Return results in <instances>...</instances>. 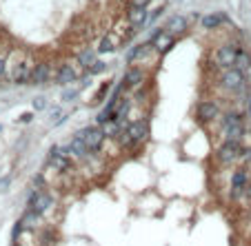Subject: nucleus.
Instances as JSON below:
<instances>
[{
	"mask_svg": "<svg viewBox=\"0 0 251 246\" xmlns=\"http://www.w3.org/2000/svg\"><path fill=\"white\" fill-rule=\"evenodd\" d=\"M109 89H111V82H104V85L98 89V95L94 98V102H102V98H104L107 93H109Z\"/></svg>",
	"mask_w": 251,
	"mask_h": 246,
	"instance_id": "obj_26",
	"label": "nucleus"
},
{
	"mask_svg": "<svg viewBox=\"0 0 251 246\" xmlns=\"http://www.w3.org/2000/svg\"><path fill=\"white\" fill-rule=\"evenodd\" d=\"M123 129H125V127H123L120 122L111 120V122H107V124L102 127V131H104V135H107V137H118V133L123 131Z\"/></svg>",
	"mask_w": 251,
	"mask_h": 246,
	"instance_id": "obj_24",
	"label": "nucleus"
},
{
	"mask_svg": "<svg viewBox=\"0 0 251 246\" xmlns=\"http://www.w3.org/2000/svg\"><path fill=\"white\" fill-rule=\"evenodd\" d=\"M238 69V71H242V73H247L251 69V56H249V51H245V49H238V56H236V65H233Z\"/></svg>",
	"mask_w": 251,
	"mask_h": 246,
	"instance_id": "obj_20",
	"label": "nucleus"
},
{
	"mask_svg": "<svg viewBox=\"0 0 251 246\" xmlns=\"http://www.w3.org/2000/svg\"><path fill=\"white\" fill-rule=\"evenodd\" d=\"M149 20V14H147V7H133L129 5V11H127V22L133 31H140Z\"/></svg>",
	"mask_w": 251,
	"mask_h": 246,
	"instance_id": "obj_11",
	"label": "nucleus"
},
{
	"mask_svg": "<svg viewBox=\"0 0 251 246\" xmlns=\"http://www.w3.org/2000/svg\"><path fill=\"white\" fill-rule=\"evenodd\" d=\"M249 171L247 166H240L231 173V180H229V193H231V200H240L245 198V191L249 186Z\"/></svg>",
	"mask_w": 251,
	"mask_h": 246,
	"instance_id": "obj_6",
	"label": "nucleus"
},
{
	"mask_svg": "<svg viewBox=\"0 0 251 246\" xmlns=\"http://www.w3.org/2000/svg\"><path fill=\"white\" fill-rule=\"evenodd\" d=\"M238 45H231V43H227V45H220L218 49H216V53H213V62H216V67L218 69H231L233 65H236V56H238Z\"/></svg>",
	"mask_w": 251,
	"mask_h": 246,
	"instance_id": "obj_7",
	"label": "nucleus"
},
{
	"mask_svg": "<svg viewBox=\"0 0 251 246\" xmlns=\"http://www.w3.org/2000/svg\"><path fill=\"white\" fill-rule=\"evenodd\" d=\"M31 118H33V115H31V113H25V115H23V118H20V122H31Z\"/></svg>",
	"mask_w": 251,
	"mask_h": 246,
	"instance_id": "obj_34",
	"label": "nucleus"
},
{
	"mask_svg": "<svg viewBox=\"0 0 251 246\" xmlns=\"http://www.w3.org/2000/svg\"><path fill=\"white\" fill-rule=\"evenodd\" d=\"M78 78H80V76H78V69L74 65H69V62L60 65V69L56 71V82H58V85H62V87L74 85Z\"/></svg>",
	"mask_w": 251,
	"mask_h": 246,
	"instance_id": "obj_16",
	"label": "nucleus"
},
{
	"mask_svg": "<svg viewBox=\"0 0 251 246\" xmlns=\"http://www.w3.org/2000/svg\"><path fill=\"white\" fill-rule=\"evenodd\" d=\"M98 53H111V51H116V40L111 38V36H104L102 40H100V45H98V49H96Z\"/></svg>",
	"mask_w": 251,
	"mask_h": 246,
	"instance_id": "obj_23",
	"label": "nucleus"
},
{
	"mask_svg": "<svg viewBox=\"0 0 251 246\" xmlns=\"http://www.w3.org/2000/svg\"><path fill=\"white\" fill-rule=\"evenodd\" d=\"M218 118H220L218 102L204 100V102H200L198 107H196V120H198L200 124H209V122H213V120H218Z\"/></svg>",
	"mask_w": 251,
	"mask_h": 246,
	"instance_id": "obj_8",
	"label": "nucleus"
},
{
	"mask_svg": "<svg viewBox=\"0 0 251 246\" xmlns=\"http://www.w3.org/2000/svg\"><path fill=\"white\" fill-rule=\"evenodd\" d=\"M151 0H129V5H133V7H147Z\"/></svg>",
	"mask_w": 251,
	"mask_h": 246,
	"instance_id": "obj_31",
	"label": "nucleus"
},
{
	"mask_svg": "<svg viewBox=\"0 0 251 246\" xmlns=\"http://www.w3.org/2000/svg\"><path fill=\"white\" fill-rule=\"evenodd\" d=\"M74 135L80 137L82 142L89 147L91 153H100V151H102V144H104V140H107L102 127H98V124H96V127H82L80 131H76Z\"/></svg>",
	"mask_w": 251,
	"mask_h": 246,
	"instance_id": "obj_3",
	"label": "nucleus"
},
{
	"mask_svg": "<svg viewBox=\"0 0 251 246\" xmlns=\"http://www.w3.org/2000/svg\"><path fill=\"white\" fill-rule=\"evenodd\" d=\"M242 149L245 147H242V142H238V140H225L218 147V151H216V157H218V162L223 166H229L242 157Z\"/></svg>",
	"mask_w": 251,
	"mask_h": 246,
	"instance_id": "obj_5",
	"label": "nucleus"
},
{
	"mask_svg": "<svg viewBox=\"0 0 251 246\" xmlns=\"http://www.w3.org/2000/svg\"><path fill=\"white\" fill-rule=\"evenodd\" d=\"M223 137L242 142V137H245V115L238 113V111H227L223 115Z\"/></svg>",
	"mask_w": 251,
	"mask_h": 246,
	"instance_id": "obj_1",
	"label": "nucleus"
},
{
	"mask_svg": "<svg viewBox=\"0 0 251 246\" xmlns=\"http://www.w3.org/2000/svg\"><path fill=\"white\" fill-rule=\"evenodd\" d=\"M145 78H147V73H145L142 67H129L123 76V85L127 87V89H138V87H142Z\"/></svg>",
	"mask_w": 251,
	"mask_h": 246,
	"instance_id": "obj_14",
	"label": "nucleus"
},
{
	"mask_svg": "<svg viewBox=\"0 0 251 246\" xmlns=\"http://www.w3.org/2000/svg\"><path fill=\"white\" fill-rule=\"evenodd\" d=\"M104 69H107V65H104L102 60H96L94 65H91V67H89V69H87L85 73H87V76H98V73H102Z\"/></svg>",
	"mask_w": 251,
	"mask_h": 246,
	"instance_id": "obj_25",
	"label": "nucleus"
},
{
	"mask_svg": "<svg viewBox=\"0 0 251 246\" xmlns=\"http://www.w3.org/2000/svg\"><path fill=\"white\" fill-rule=\"evenodd\" d=\"M18 224L25 228V231H29V233H31V231H36V226H38V224H40V215H36V213H33V211H29V208H27V213L23 215V220H20Z\"/></svg>",
	"mask_w": 251,
	"mask_h": 246,
	"instance_id": "obj_19",
	"label": "nucleus"
},
{
	"mask_svg": "<svg viewBox=\"0 0 251 246\" xmlns=\"http://www.w3.org/2000/svg\"><path fill=\"white\" fill-rule=\"evenodd\" d=\"M33 67H36V62H31V60L18 62V65L14 67V71H11V82H14V85H29Z\"/></svg>",
	"mask_w": 251,
	"mask_h": 246,
	"instance_id": "obj_10",
	"label": "nucleus"
},
{
	"mask_svg": "<svg viewBox=\"0 0 251 246\" xmlns=\"http://www.w3.org/2000/svg\"><path fill=\"white\" fill-rule=\"evenodd\" d=\"M223 22H225V16L223 14H207L202 18V29H209V31H213V29H218Z\"/></svg>",
	"mask_w": 251,
	"mask_h": 246,
	"instance_id": "obj_21",
	"label": "nucleus"
},
{
	"mask_svg": "<svg viewBox=\"0 0 251 246\" xmlns=\"http://www.w3.org/2000/svg\"><path fill=\"white\" fill-rule=\"evenodd\" d=\"M127 131H129V135H131L133 144L140 147V144L149 137V124H147V120H133V122H129Z\"/></svg>",
	"mask_w": 251,
	"mask_h": 246,
	"instance_id": "obj_12",
	"label": "nucleus"
},
{
	"mask_svg": "<svg viewBox=\"0 0 251 246\" xmlns=\"http://www.w3.org/2000/svg\"><path fill=\"white\" fill-rule=\"evenodd\" d=\"M220 87L229 93H249V87H247V76L242 71H238L236 67L231 69H225L220 73Z\"/></svg>",
	"mask_w": 251,
	"mask_h": 246,
	"instance_id": "obj_2",
	"label": "nucleus"
},
{
	"mask_svg": "<svg viewBox=\"0 0 251 246\" xmlns=\"http://www.w3.org/2000/svg\"><path fill=\"white\" fill-rule=\"evenodd\" d=\"M165 31L171 33V36H180V33L187 31V20L182 18V16H174V18L165 24Z\"/></svg>",
	"mask_w": 251,
	"mask_h": 246,
	"instance_id": "obj_18",
	"label": "nucleus"
},
{
	"mask_svg": "<svg viewBox=\"0 0 251 246\" xmlns=\"http://www.w3.org/2000/svg\"><path fill=\"white\" fill-rule=\"evenodd\" d=\"M149 43H151V47L156 53H167V51H171V47H174L176 36H171V33H167L165 29H162V31L158 33V36H153Z\"/></svg>",
	"mask_w": 251,
	"mask_h": 246,
	"instance_id": "obj_15",
	"label": "nucleus"
},
{
	"mask_svg": "<svg viewBox=\"0 0 251 246\" xmlns=\"http://www.w3.org/2000/svg\"><path fill=\"white\" fill-rule=\"evenodd\" d=\"M45 107H47V102H45V98H36V100H33V109H36V111H43Z\"/></svg>",
	"mask_w": 251,
	"mask_h": 246,
	"instance_id": "obj_30",
	"label": "nucleus"
},
{
	"mask_svg": "<svg viewBox=\"0 0 251 246\" xmlns=\"http://www.w3.org/2000/svg\"><path fill=\"white\" fill-rule=\"evenodd\" d=\"M245 113H247V118H251V91L245 95Z\"/></svg>",
	"mask_w": 251,
	"mask_h": 246,
	"instance_id": "obj_29",
	"label": "nucleus"
},
{
	"mask_svg": "<svg viewBox=\"0 0 251 246\" xmlns=\"http://www.w3.org/2000/svg\"><path fill=\"white\" fill-rule=\"evenodd\" d=\"M151 43H142V45H136V47H131L127 51V56H125V60H127V65H133L136 60H142V58H147V53L151 51Z\"/></svg>",
	"mask_w": 251,
	"mask_h": 246,
	"instance_id": "obj_17",
	"label": "nucleus"
},
{
	"mask_svg": "<svg viewBox=\"0 0 251 246\" xmlns=\"http://www.w3.org/2000/svg\"><path fill=\"white\" fill-rule=\"evenodd\" d=\"M178 2H180V0H178Z\"/></svg>",
	"mask_w": 251,
	"mask_h": 246,
	"instance_id": "obj_36",
	"label": "nucleus"
},
{
	"mask_svg": "<svg viewBox=\"0 0 251 246\" xmlns=\"http://www.w3.org/2000/svg\"><path fill=\"white\" fill-rule=\"evenodd\" d=\"M96 53H98V51H94V49H89V47L80 51V56H78V65H80L85 71L96 62Z\"/></svg>",
	"mask_w": 251,
	"mask_h": 246,
	"instance_id": "obj_22",
	"label": "nucleus"
},
{
	"mask_svg": "<svg viewBox=\"0 0 251 246\" xmlns=\"http://www.w3.org/2000/svg\"><path fill=\"white\" fill-rule=\"evenodd\" d=\"M2 73H5V58L0 56V78H2Z\"/></svg>",
	"mask_w": 251,
	"mask_h": 246,
	"instance_id": "obj_33",
	"label": "nucleus"
},
{
	"mask_svg": "<svg viewBox=\"0 0 251 246\" xmlns=\"http://www.w3.org/2000/svg\"><path fill=\"white\" fill-rule=\"evenodd\" d=\"M49 166L58 173H71L74 171V157L67 153V147L49 149Z\"/></svg>",
	"mask_w": 251,
	"mask_h": 246,
	"instance_id": "obj_4",
	"label": "nucleus"
},
{
	"mask_svg": "<svg viewBox=\"0 0 251 246\" xmlns=\"http://www.w3.org/2000/svg\"><path fill=\"white\" fill-rule=\"evenodd\" d=\"M162 11H165V7H158V9H156V11H153V14H151V16H149V18H151V20H156V18H158V16H162Z\"/></svg>",
	"mask_w": 251,
	"mask_h": 246,
	"instance_id": "obj_32",
	"label": "nucleus"
},
{
	"mask_svg": "<svg viewBox=\"0 0 251 246\" xmlns=\"http://www.w3.org/2000/svg\"><path fill=\"white\" fill-rule=\"evenodd\" d=\"M245 198L251 200V182H249V186H247V191H245Z\"/></svg>",
	"mask_w": 251,
	"mask_h": 246,
	"instance_id": "obj_35",
	"label": "nucleus"
},
{
	"mask_svg": "<svg viewBox=\"0 0 251 246\" xmlns=\"http://www.w3.org/2000/svg\"><path fill=\"white\" fill-rule=\"evenodd\" d=\"M33 191H45V178L43 175H36V178H33Z\"/></svg>",
	"mask_w": 251,
	"mask_h": 246,
	"instance_id": "obj_28",
	"label": "nucleus"
},
{
	"mask_svg": "<svg viewBox=\"0 0 251 246\" xmlns=\"http://www.w3.org/2000/svg\"><path fill=\"white\" fill-rule=\"evenodd\" d=\"M53 76V69L49 62H36V67H33L31 71V80H29V85H47L49 80H51Z\"/></svg>",
	"mask_w": 251,
	"mask_h": 246,
	"instance_id": "obj_13",
	"label": "nucleus"
},
{
	"mask_svg": "<svg viewBox=\"0 0 251 246\" xmlns=\"http://www.w3.org/2000/svg\"><path fill=\"white\" fill-rule=\"evenodd\" d=\"M78 93H80L78 89H65L62 91V100H65V102H71V100L78 98Z\"/></svg>",
	"mask_w": 251,
	"mask_h": 246,
	"instance_id": "obj_27",
	"label": "nucleus"
},
{
	"mask_svg": "<svg viewBox=\"0 0 251 246\" xmlns=\"http://www.w3.org/2000/svg\"><path fill=\"white\" fill-rule=\"evenodd\" d=\"M51 204H53V198L47 191H33L31 198H29V211H33L36 215H45Z\"/></svg>",
	"mask_w": 251,
	"mask_h": 246,
	"instance_id": "obj_9",
	"label": "nucleus"
}]
</instances>
